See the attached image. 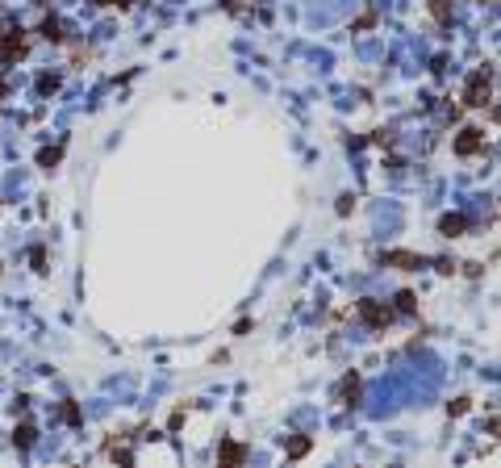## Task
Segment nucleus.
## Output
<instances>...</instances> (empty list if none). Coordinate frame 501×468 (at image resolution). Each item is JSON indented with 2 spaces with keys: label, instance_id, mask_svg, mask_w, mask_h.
<instances>
[{
  "label": "nucleus",
  "instance_id": "1",
  "mask_svg": "<svg viewBox=\"0 0 501 468\" xmlns=\"http://www.w3.org/2000/svg\"><path fill=\"white\" fill-rule=\"evenodd\" d=\"M25 50H29V38H25V29H4V33H0V59H4V63H17V59H25Z\"/></svg>",
  "mask_w": 501,
  "mask_h": 468
},
{
  "label": "nucleus",
  "instance_id": "3",
  "mask_svg": "<svg viewBox=\"0 0 501 468\" xmlns=\"http://www.w3.org/2000/svg\"><path fill=\"white\" fill-rule=\"evenodd\" d=\"M360 318H364L368 326H389V322H393V310L380 305V301H360Z\"/></svg>",
  "mask_w": 501,
  "mask_h": 468
},
{
  "label": "nucleus",
  "instance_id": "4",
  "mask_svg": "<svg viewBox=\"0 0 501 468\" xmlns=\"http://www.w3.org/2000/svg\"><path fill=\"white\" fill-rule=\"evenodd\" d=\"M485 146V134L481 130H464L460 138H456V155H477Z\"/></svg>",
  "mask_w": 501,
  "mask_h": 468
},
{
  "label": "nucleus",
  "instance_id": "8",
  "mask_svg": "<svg viewBox=\"0 0 501 468\" xmlns=\"http://www.w3.org/2000/svg\"><path fill=\"white\" fill-rule=\"evenodd\" d=\"M464 226H468L464 218H443V234H447V239H456V234H464Z\"/></svg>",
  "mask_w": 501,
  "mask_h": 468
},
{
  "label": "nucleus",
  "instance_id": "14",
  "mask_svg": "<svg viewBox=\"0 0 501 468\" xmlns=\"http://www.w3.org/2000/svg\"><path fill=\"white\" fill-rule=\"evenodd\" d=\"M63 418H67V423H79V410H75V406L67 402V406H63Z\"/></svg>",
  "mask_w": 501,
  "mask_h": 468
},
{
  "label": "nucleus",
  "instance_id": "16",
  "mask_svg": "<svg viewBox=\"0 0 501 468\" xmlns=\"http://www.w3.org/2000/svg\"><path fill=\"white\" fill-rule=\"evenodd\" d=\"M0 100H4V80H0Z\"/></svg>",
  "mask_w": 501,
  "mask_h": 468
},
{
  "label": "nucleus",
  "instance_id": "15",
  "mask_svg": "<svg viewBox=\"0 0 501 468\" xmlns=\"http://www.w3.org/2000/svg\"><path fill=\"white\" fill-rule=\"evenodd\" d=\"M100 4H109V8H113V4H117V8H125L130 0H100Z\"/></svg>",
  "mask_w": 501,
  "mask_h": 468
},
{
  "label": "nucleus",
  "instance_id": "12",
  "mask_svg": "<svg viewBox=\"0 0 501 468\" xmlns=\"http://www.w3.org/2000/svg\"><path fill=\"white\" fill-rule=\"evenodd\" d=\"M13 439H17L21 448H29V444H33V427H17V435H13Z\"/></svg>",
  "mask_w": 501,
  "mask_h": 468
},
{
  "label": "nucleus",
  "instance_id": "2",
  "mask_svg": "<svg viewBox=\"0 0 501 468\" xmlns=\"http://www.w3.org/2000/svg\"><path fill=\"white\" fill-rule=\"evenodd\" d=\"M489 92H493V67H485V71H477V75L468 80L464 105H485V100H489Z\"/></svg>",
  "mask_w": 501,
  "mask_h": 468
},
{
  "label": "nucleus",
  "instance_id": "11",
  "mask_svg": "<svg viewBox=\"0 0 501 468\" xmlns=\"http://www.w3.org/2000/svg\"><path fill=\"white\" fill-rule=\"evenodd\" d=\"M397 310H401V314H414V293H397Z\"/></svg>",
  "mask_w": 501,
  "mask_h": 468
},
{
  "label": "nucleus",
  "instance_id": "5",
  "mask_svg": "<svg viewBox=\"0 0 501 468\" xmlns=\"http://www.w3.org/2000/svg\"><path fill=\"white\" fill-rule=\"evenodd\" d=\"M385 264H397V268H406V272H410V268H418L422 259H418L414 251H385Z\"/></svg>",
  "mask_w": 501,
  "mask_h": 468
},
{
  "label": "nucleus",
  "instance_id": "13",
  "mask_svg": "<svg viewBox=\"0 0 501 468\" xmlns=\"http://www.w3.org/2000/svg\"><path fill=\"white\" fill-rule=\"evenodd\" d=\"M431 17H435V21H447V0H435V4H431Z\"/></svg>",
  "mask_w": 501,
  "mask_h": 468
},
{
  "label": "nucleus",
  "instance_id": "6",
  "mask_svg": "<svg viewBox=\"0 0 501 468\" xmlns=\"http://www.w3.org/2000/svg\"><path fill=\"white\" fill-rule=\"evenodd\" d=\"M242 460H247V448H242V444H234V439H230V444H222V465H242Z\"/></svg>",
  "mask_w": 501,
  "mask_h": 468
},
{
  "label": "nucleus",
  "instance_id": "10",
  "mask_svg": "<svg viewBox=\"0 0 501 468\" xmlns=\"http://www.w3.org/2000/svg\"><path fill=\"white\" fill-rule=\"evenodd\" d=\"M305 452H309V439H293V444H288V456H293V460H301Z\"/></svg>",
  "mask_w": 501,
  "mask_h": 468
},
{
  "label": "nucleus",
  "instance_id": "9",
  "mask_svg": "<svg viewBox=\"0 0 501 468\" xmlns=\"http://www.w3.org/2000/svg\"><path fill=\"white\" fill-rule=\"evenodd\" d=\"M355 393H360V377H343V385H339V398H351V402H355Z\"/></svg>",
  "mask_w": 501,
  "mask_h": 468
},
{
  "label": "nucleus",
  "instance_id": "7",
  "mask_svg": "<svg viewBox=\"0 0 501 468\" xmlns=\"http://www.w3.org/2000/svg\"><path fill=\"white\" fill-rule=\"evenodd\" d=\"M42 38H50V42H63V25H59L54 17H46V21H42Z\"/></svg>",
  "mask_w": 501,
  "mask_h": 468
}]
</instances>
